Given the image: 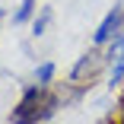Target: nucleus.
<instances>
[{
  "mask_svg": "<svg viewBox=\"0 0 124 124\" xmlns=\"http://www.w3.org/2000/svg\"><path fill=\"white\" fill-rule=\"evenodd\" d=\"M64 105H67V92H61L54 86L29 83L26 89H22L19 102L13 105L10 124H45L48 118H54Z\"/></svg>",
  "mask_w": 124,
  "mask_h": 124,
  "instance_id": "nucleus-1",
  "label": "nucleus"
},
{
  "mask_svg": "<svg viewBox=\"0 0 124 124\" xmlns=\"http://www.w3.org/2000/svg\"><path fill=\"white\" fill-rule=\"evenodd\" d=\"M105 70H108L105 48H102V45H92L89 51H83L77 61H73V67H70V73H67V83L77 86V89H89Z\"/></svg>",
  "mask_w": 124,
  "mask_h": 124,
  "instance_id": "nucleus-2",
  "label": "nucleus"
},
{
  "mask_svg": "<svg viewBox=\"0 0 124 124\" xmlns=\"http://www.w3.org/2000/svg\"><path fill=\"white\" fill-rule=\"evenodd\" d=\"M105 57H108V89L118 92L124 86V32L105 45Z\"/></svg>",
  "mask_w": 124,
  "mask_h": 124,
  "instance_id": "nucleus-3",
  "label": "nucleus"
},
{
  "mask_svg": "<svg viewBox=\"0 0 124 124\" xmlns=\"http://www.w3.org/2000/svg\"><path fill=\"white\" fill-rule=\"evenodd\" d=\"M124 32V3H115L108 13H105V19L95 26V32H92V45H108L111 38H118Z\"/></svg>",
  "mask_w": 124,
  "mask_h": 124,
  "instance_id": "nucleus-4",
  "label": "nucleus"
},
{
  "mask_svg": "<svg viewBox=\"0 0 124 124\" xmlns=\"http://www.w3.org/2000/svg\"><path fill=\"white\" fill-rule=\"evenodd\" d=\"M51 19H54V10H51V7H41V10L35 13V19H32V35L41 38V35L48 32V26H51Z\"/></svg>",
  "mask_w": 124,
  "mask_h": 124,
  "instance_id": "nucleus-5",
  "label": "nucleus"
},
{
  "mask_svg": "<svg viewBox=\"0 0 124 124\" xmlns=\"http://www.w3.org/2000/svg\"><path fill=\"white\" fill-rule=\"evenodd\" d=\"M54 73H57V64H54V61H41V64L35 67V83L54 86Z\"/></svg>",
  "mask_w": 124,
  "mask_h": 124,
  "instance_id": "nucleus-6",
  "label": "nucleus"
},
{
  "mask_svg": "<svg viewBox=\"0 0 124 124\" xmlns=\"http://www.w3.org/2000/svg\"><path fill=\"white\" fill-rule=\"evenodd\" d=\"M35 0H22V3H19V10L13 13V26H26V22H32L35 19Z\"/></svg>",
  "mask_w": 124,
  "mask_h": 124,
  "instance_id": "nucleus-7",
  "label": "nucleus"
},
{
  "mask_svg": "<svg viewBox=\"0 0 124 124\" xmlns=\"http://www.w3.org/2000/svg\"><path fill=\"white\" fill-rule=\"evenodd\" d=\"M118 92H121V99H118V108H121V118H124V86H121Z\"/></svg>",
  "mask_w": 124,
  "mask_h": 124,
  "instance_id": "nucleus-8",
  "label": "nucleus"
},
{
  "mask_svg": "<svg viewBox=\"0 0 124 124\" xmlns=\"http://www.w3.org/2000/svg\"><path fill=\"white\" fill-rule=\"evenodd\" d=\"M111 124H124V118H118V121H111Z\"/></svg>",
  "mask_w": 124,
  "mask_h": 124,
  "instance_id": "nucleus-9",
  "label": "nucleus"
},
{
  "mask_svg": "<svg viewBox=\"0 0 124 124\" xmlns=\"http://www.w3.org/2000/svg\"><path fill=\"white\" fill-rule=\"evenodd\" d=\"M0 22H3V7H0Z\"/></svg>",
  "mask_w": 124,
  "mask_h": 124,
  "instance_id": "nucleus-10",
  "label": "nucleus"
}]
</instances>
